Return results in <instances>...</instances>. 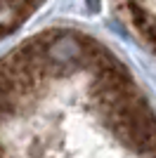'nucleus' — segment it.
Instances as JSON below:
<instances>
[{
	"mask_svg": "<svg viewBox=\"0 0 156 158\" xmlns=\"http://www.w3.org/2000/svg\"><path fill=\"white\" fill-rule=\"evenodd\" d=\"M128 14H130V19H132V24L137 26V31L142 33V35H147V31H149V26H151L149 19H147V12H144L137 2H128Z\"/></svg>",
	"mask_w": 156,
	"mask_h": 158,
	"instance_id": "nucleus-1",
	"label": "nucleus"
},
{
	"mask_svg": "<svg viewBox=\"0 0 156 158\" xmlns=\"http://www.w3.org/2000/svg\"><path fill=\"white\" fill-rule=\"evenodd\" d=\"M144 38L156 45V24H151V26H149V31H147V35H144Z\"/></svg>",
	"mask_w": 156,
	"mask_h": 158,
	"instance_id": "nucleus-2",
	"label": "nucleus"
}]
</instances>
